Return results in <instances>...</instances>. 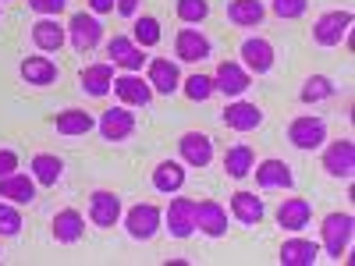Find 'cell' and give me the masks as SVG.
<instances>
[{"instance_id":"obj_1","label":"cell","mask_w":355,"mask_h":266,"mask_svg":"<svg viewBox=\"0 0 355 266\" xmlns=\"http://www.w3.org/2000/svg\"><path fill=\"white\" fill-rule=\"evenodd\" d=\"M288 142L295 145V150H320L323 142H327V121L316 114H302L295 117V121L288 125Z\"/></svg>"},{"instance_id":"obj_2","label":"cell","mask_w":355,"mask_h":266,"mask_svg":"<svg viewBox=\"0 0 355 266\" xmlns=\"http://www.w3.org/2000/svg\"><path fill=\"white\" fill-rule=\"evenodd\" d=\"M348 28H352V11H327L313 21V43L338 46L341 39H348Z\"/></svg>"},{"instance_id":"obj_3","label":"cell","mask_w":355,"mask_h":266,"mask_svg":"<svg viewBox=\"0 0 355 266\" xmlns=\"http://www.w3.org/2000/svg\"><path fill=\"white\" fill-rule=\"evenodd\" d=\"M352 245V213H327L323 217V249L331 259H341Z\"/></svg>"},{"instance_id":"obj_4","label":"cell","mask_w":355,"mask_h":266,"mask_svg":"<svg viewBox=\"0 0 355 266\" xmlns=\"http://www.w3.org/2000/svg\"><path fill=\"white\" fill-rule=\"evenodd\" d=\"M160 220H164V213L157 210L153 202H139V206H132V210L125 213V227H128V234L135 242H150L153 234L160 231Z\"/></svg>"},{"instance_id":"obj_5","label":"cell","mask_w":355,"mask_h":266,"mask_svg":"<svg viewBox=\"0 0 355 266\" xmlns=\"http://www.w3.org/2000/svg\"><path fill=\"white\" fill-rule=\"evenodd\" d=\"M164 220H167L171 238H178V242L192 238L196 234V199H171Z\"/></svg>"},{"instance_id":"obj_6","label":"cell","mask_w":355,"mask_h":266,"mask_svg":"<svg viewBox=\"0 0 355 266\" xmlns=\"http://www.w3.org/2000/svg\"><path fill=\"white\" fill-rule=\"evenodd\" d=\"M68 39H71V46H75L78 53H89V50H93V46L103 39V25H100V18L85 15V11L71 15V21H68Z\"/></svg>"},{"instance_id":"obj_7","label":"cell","mask_w":355,"mask_h":266,"mask_svg":"<svg viewBox=\"0 0 355 266\" xmlns=\"http://www.w3.org/2000/svg\"><path fill=\"white\" fill-rule=\"evenodd\" d=\"M114 96L121 100V103H128V107H150V100H153V89H150V82H142L135 71H128V75H114Z\"/></svg>"},{"instance_id":"obj_8","label":"cell","mask_w":355,"mask_h":266,"mask_svg":"<svg viewBox=\"0 0 355 266\" xmlns=\"http://www.w3.org/2000/svg\"><path fill=\"white\" fill-rule=\"evenodd\" d=\"M323 170H327L331 177H352L355 170V142L352 139H338L327 145V153H323Z\"/></svg>"},{"instance_id":"obj_9","label":"cell","mask_w":355,"mask_h":266,"mask_svg":"<svg viewBox=\"0 0 355 266\" xmlns=\"http://www.w3.org/2000/svg\"><path fill=\"white\" fill-rule=\"evenodd\" d=\"M89 220H93L96 227H114L117 220H121V195L117 192H93L89 195Z\"/></svg>"},{"instance_id":"obj_10","label":"cell","mask_w":355,"mask_h":266,"mask_svg":"<svg viewBox=\"0 0 355 266\" xmlns=\"http://www.w3.org/2000/svg\"><path fill=\"white\" fill-rule=\"evenodd\" d=\"M132 132H135V114H132L128 107H110V110H103V117H100V135H103L107 142H125Z\"/></svg>"},{"instance_id":"obj_11","label":"cell","mask_w":355,"mask_h":266,"mask_svg":"<svg viewBox=\"0 0 355 266\" xmlns=\"http://www.w3.org/2000/svg\"><path fill=\"white\" fill-rule=\"evenodd\" d=\"M196 227L206 234V238H224V234H227V213H224V206L214 202V199L196 202Z\"/></svg>"},{"instance_id":"obj_12","label":"cell","mask_w":355,"mask_h":266,"mask_svg":"<svg viewBox=\"0 0 355 266\" xmlns=\"http://www.w3.org/2000/svg\"><path fill=\"white\" fill-rule=\"evenodd\" d=\"M252 174H256V181H259V188H295V174H291V167L284 163V160H263V163H256L252 167Z\"/></svg>"},{"instance_id":"obj_13","label":"cell","mask_w":355,"mask_h":266,"mask_svg":"<svg viewBox=\"0 0 355 266\" xmlns=\"http://www.w3.org/2000/svg\"><path fill=\"white\" fill-rule=\"evenodd\" d=\"M174 50H178V61L196 64V61H206L214 46H210V39H206L199 28H182V33H178V39H174Z\"/></svg>"},{"instance_id":"obj_14","label":"cell","mask_w":355,"mask_h":266,"mask_svg":"<svg viewBox=\"0 0 355 266\" xmlns=\"http://www.w3.org/2000/svg\"><path fill=\"white\" fill-rule=\"evenodd\" d=\"M178 150H182V160L189 167H206L214 160V142H210V135H202V132H185L182 142H178Z\"/></svg>"},{"instance_id":"obj_15","label":"cell","mask_w":355,"mask_h":266,"mask_svg":"<svg viewBox=\"0 0 355 266\" xmlns=\"http://www.w3.org/2000/svg\"><path fill=\"white\" fill-rule=\"evenodd\" d=\"M150 89L153 93H160V96H171V93H178L182 89V75H178V64L174 61H167V57H157V61H150Z\"/></svg>"},{"instance_id":"obj_16","label":"cell","mask_w":355,"mask_h":266,"mask_svg":"<svg viewBox=\"0 0 355 266\" xmlns=\"http://www.w3.org/2000/svg\"><path fill=\"white\" fill-rule=\"evenodd\" d=\"M0 199H8L15 206H28L36 199V177L33 174H8V177H0Z\"/></svg>"},{"instance_id":"obj_17","label":"cell","mask_w":355,"mask_h":266,"mask_svg":"<svg viewBox=\"0 0 355 266\" xmlns=\"http://www.w3.org/2000/svg\"><path fill=\"white\" fill-rule=\"evenodd\" d=\"M224 125L231 128V132H256L259 125H263V110L256 107V103H227L224 107Z\"/></svg>"},{"instance_id":"obj_18","label":"cell","mask_w":355,"mask_h":266,"mask_svg":"<svg viewBox=\"0 0 355 266\" xmlns=\"http://www.w3.org/2000/svg\"><path fill=\"white\" fill-rule=\"evenodd\" d=\"M249 89V71L234 61H224L214 75V93H224V96H242Z\"/></svg>"},{"instance_id":"obj_19","label":"cell","mask_w":355,"mask_h":266,"mask_svg":"<svg viewBox=\"0 0 355 266\" xmlns=\"http://www.w3.org/2000/svg\"><path fill=\"white\" fill-rule=\"evenodd\" d=\"M309 220H313L309 199L291 195V199H284V202L277 206V224H281L284 231H302V227H309Z\"/></svg>"},{"instance_id":"obj_20","label":"cell","mask_w":355,"mask_h":266,"mask_svg":"<svg viewBox=\"0 0 355 266\" xmlns=\"http://www.w3.org/2000/svg\"><path fill=\"white\" fill-rule=\"evenodd\" d=\"M274 46L266 43V39H259V36H252V39H245L242 43V61H245V71H256V75H266L274 68Z\"/></svg>"},{"instance_id":"obj_21","label":"cell","mask_w":355,"mask_h":266,"mask_svg":"<svg viewBox=\"0 0 355 266\" xmlns=\"http://www.w3.org/2000/svg\"><path fill=\"white\" fill-rule=\"evenodd\" d=\"M107 57H110L114 64H121L125 71H142V64H146L142 46H135L128 36H114V39L107 43Z\"/></svg>"},{"instance_id":"obj_22","label":"cell","mask_w":355,"mask_h":266,"mask_svg":"<svg viewBox=\"0 0 355 266\" xmlns=\"http://www.w3.org/2000/svg\"><path fill=\"white\" fill-rule=\"evenodd\" d=\"M68 39V28L57 21V18H40L33 25V43L43 50V53H53V50H61Z\"/></svg>"},{"instance_id":"obj_23","label":"cell","mask_w":355,"mask_h":266,"mask_svg":"<svg viewBox=\"0 0 355 266\" xmlns=\"http://www.w3.org/2000/svg\"><path fill=\"white\" fill-rule=\"evenodd\" d=\"M78 82H82V93L100 100V96L110 93V85H114V68L110 64H89V68H82Z\"/></svg>"},{"instance_id":"obj_24","label":"cell","mask_w":355,"mask_h":266,"mask_svg":"<svg viewBox=\"0 0 355 266\" xmlns=\"http://www.w3.org/2000/svg\"><path fill=\"white\" fill-rule=\"evenodd\" d=\"M320 259V245L309 238H291L281 245V263L284 266H313Z\"/></svg>"},{"instance_id":"obj_25","label":"cell","mask_w":355,"mask_h":266,"mask_svg":"<svg viewBox=\"0 0 355 266\" xmlns=\"http://www.w3.org/2000/svg\"><path fill=\"white\" fill-rule=\"evenodd\" d=\"M57 75H61V71H57V64L50 61V57H25V61H21V78L28 85H40V89L53 85Z\"/></svg>"},{"instance_id":"obj_26","label":"cell","mask_w":355,"mask_h":266,"mask_svg":"<svg viewBox=\"0 0 355 266\" xmlns=\"http://www.w3.org/2000/svg\"><path fill=\"white\" fill-rule=\"evenodd\" d=\"M82 234H85V220H82L78 210H61L53 217V238L61 245H75Z\"/></svg>"},{"instance_id":"obj_27","label":"cell","mask_w":355,"mask_h":266,"mask_svg":"<svg viewBox=\"0 0 355 266\" xmlns=\"http://www.w3.org/2000/svg\"><path fill=\"white\" fill-rule=\"evenodd\" d=\"M28 170H33L36 185H46V188H50V185L61 181V174H64V160H61V157H53V153H40V157H33Z\"/></svg>"},{"instance_id":"obj_28","label":"cell","mask_w":355,"mask_h":266,"mask_svg":"<svg viewBox=\"0 0 355 266\" xmlns=\"http://www.w3.org/2000/svg\"><path fill=\"white\" fill-rule=\"evenodd\" d=\"M53 128L61 132V135H89V132L96 128V121H93V114H85V110L71 107V110H61V114H57Z\"/></svg>"},{"instance_id":"obj_29","label":"cell","mask_w":355,"mask_h":266,"mask_svg":"<svg viewBox=\"0 0 355 266\" xmlns=\"http://www.w3.org/2000/svg\"><path fill=\"white\" fill-rule=\"evenodd\" d=\"M182 185H185V167H182V163H174V160L157 163V170H153V188H157V192L171 195V192L182 188Z\"/></svg>"},{"instance_id":"obj_30","label":"cell","mask_w":355,"mask_h":266,"mask_svg":"<svg viewBox=\"0 0 355 266\" xmlns=\"http://www.w3.org/2000/svg\"><path fill=\"white\" fill-rule=\"evenodd\" d=\"M231 213H234V220H242V224H259L266 210H263V202L252 192H234L231 195Z\"/></svg>"},{"instance_id":"obj_31","label":"cell","mask_w":355,"mask_h":266,"mask_svg":"<svg viewBox=\"0 0 355 266\" xmlns=\"http://www.w3.org/2000/svg\"><path fill=\"white\" fill-rule=\"evenodd\" d=\"M263 15H266V8L259 4V0H231V4H227V18H231L234 25H242V28L259 25Z\"/></svg>"},{"instance_id":"obj_32","label":"cell","mask_w":355,"mask_h":266,"mask_svg":"<svg viewBox=\"0 0 355 266\" xmlns=\"http://www.w3.org/2000/svg\"><path fill=\"white\" fill-rule=\"evenodd\" d=\"M252 167H256V157H252L249 145H231L227 157H224V170L231 177H245V174H252Z\"/></svg>"},{"instance_id":"obj_33","label":"cell","mask_w":355,"mask_h":266,"mask_svg":"<svg viewBox=\"0 0 355 266\" xmlns=\"http://www.w3.org/2000/svg\"><path fill=\"white\" fill-rule=\"evenodd\" d=\"M338 93V85H334V78H327V75H313V78H306V85H302V103H320V100H331Z\"/></svg>"},{"instance_id":"obj_34","label":"cell","mask_w":355,"mask_h":266,"mask_svg":"<svg viewBox=\"0 0 355 266\" xmlns=\"http://www.w3.org/2000/svg\"><path fill=\"white\" fill-rule=\"evenodd\" d=\"M132 28H135V33H132V36H135V39H132L135 46H157V43H160V21H157V18L142 15V18H135Z\"/></svg>"},{"instance_id":"obj_35","label":"cell","mask_w":355,"mask_h":266,"mask_svg":"<svg viewBox=\"0 0 355 266\" xmlns=\"http://www.w3.org/2000/svg\"><path fill=\"white\" fill-rule=\"evenodd\" d=\"M182 89H185V96H189V100L202 103V100H210V96H214V78H210V75H189Z\"/></svg>"},{"instance_id":"obj_36","label":"cell","mask_w":355,"mask_h":266,"mask_svg":"<svg viewBox=\"0 0 355 266\" xmlns=\"http://www.w3.org/2000/svg\"><path fill=\"white\" fill-rule=\"evenodd\" d=\"M206 15H210L206 0H178V18L185 25H199V21H206Z\"/></svg>"},{"instance_id":"obj_37","label":"cell","mask_w":355,"mask_h":266,"mask_svg":"<svg viewBox=\"0 0 355 266\" xmlns=\"http://www.w3.org/2000/svg\"><path fill=\"white\" fill-rule=\"evenodd\" d=\"M21 231V213L15 202H0V238H15Z\"/></svg>"},{"instance_id":"obj_38","label":"cell","mask_w":355,"mask_h":266,"mask_svg":"<svg viewBox=\"0 0 355 266\" xmlns=\"http://www.w3.org/2000/svg\"><path fill=\"white\" fill-rule=\"evenodd\" d=\"M306 8H309V0H274V15H277V18H284V21L302 18V15H306Z\"/></svg>"},{"instance_id":"obj_39","label":"cell","mask_w":355,"mask_h":266,"mask_svg":"<svg viewBox=\"0 0 355 266\" xmlns=\"http://www.w3.org/2000/svg\"><path fill=\"white\" fill-rule=\"evenodd\" d=\"M64 4L68 0H28V8H33L36 15H46V18H57L64 11Z\"/></svg>"},{"instance_id":"obj_40","label":"cell","mask_w":355,"mask_h":266,"mask_svg":"<svg viewBox=\"0 0 355 266\" xmlns=\"http://www.w3.org/2000/svg\"><path fill=\"white\" fill-rule=\"evenodd\" d=\"M18 170V153L15 150H0V177H8Z\"/></svg>"},{"instance_id":"obj_41","label":"cell","mask_w":355,"mask_h":266,"mask_svg":"<svg viewBox=\"0 0 355 266\" xmlns=\"http://www.w3.org/2000/svg\"><path fill=\"white\" fill-rule=\"evenodd\" d=\"M114 8H117V15L135 18V11H139V0H114Z\"/></svg>"},{"instance_id":"obj_42","label":"cell","mask_w":355,"mask_h":266,"mask_svg":"<svg viewBox=\"0 0 355 266\" xmlns=\"http://www.w3.org/2000/svg\"><path fill=\"white\" fill-rule=\"evenodd\" d=\"M85 4H89V11H96V15L114 11V0H85Z\"/></svg>"}]
</instances>
